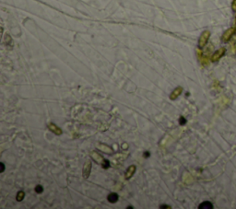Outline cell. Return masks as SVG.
<instances>
[{"label":"cell","instance_id":"obj_1","mask_svg":"<svg viewBox=\"0 0 236 209\" xmlns=\"http://www.w3.org/2000/svg\"><path fill=\"white\" fill-rule=\"evenodd\" d=\"M209 37H210V32L209 31H204L201 33L199 40H198V47L200 49L206 46V44L207 43V42L209 40Z\"/></svg>","mask_w":236,"mask_h":209},{"label":"cell","instance_id":"obj_2","mask_svg":"<svg viewBox=\"0 0 236 209\" xmlns=\"http://www.w3.org/2000/svg\"><path fill=\"white\" fill-rule=\"evenodd\" d=\"M225 53H226V49H225L224 47L220 48L219 50H217L215 53L212 55V56H211V61H212V62H218V61L225 55Z\"/></svg>","mask_w":236,"mask_h":209},{"label":"cell","instance_id":"obj_3","mask_svg":"<svg viewBox=\"0 0 236 209\" xmlns=\"http://www.w3.org/2000/svg\"><path fill=\"white\" fill-rule=\"evenodd\" d=\"M91 168H92V165H91V160H87L83 166V169H82V175L84 177V179H88L91 175Z\"/></svg>","mask_w":236,"mask_h":209},{"label":"cell","instance_id":"obj_4","mask_svg":"<svg viewBox=\"0 0 236 209\" xmlns=\"http://www.w3.org/2000/svg\"><path fill=\"white\" fill-rule=\"evenodd\" d=\"M235 32H236V28H230V29H228L223 33V35H222V41L224 42H228L231 39V37L235 34Z\"/></svg>","mask_w":236,"mask_h":209},{"label":"cell","instance_id":"obj_5","mask_svg":"<svg viewBox=\"0 0 236 209\" xmlns=\"http://www.w3.org/2000/svg\"><path fill=\"white\" fill-rule=\"evenodd\" d=\"M48 129L50 130L52 133H54V134L56 135V136H60V135H62V133H63V132H62V129L59 128L56 124H55V123H48Z\"/></svg>","mask_w":236,"mask_h":209},{"label":"cell","instance_id":"obj_6","mask_svg":"<svg viewBox=\"0 0 236 209\" xmlns=\"http://www.w3.org/2000/svg\"><path fill=\"white\" fill-rule=\"evenodd\" d=\"M136 172V166L135 165H131L127 168V170L125 172V180H130L131 178L133 177V175Z\"/></svg>","mask_w":236,"mask_h":209},{"label":"cell","instance_id":"obj_7","mask_svg":"<svg viewBox=\"0 0 236 209\" xmlns=\"http://www.w3.org/2000/svg\"><path fill=\"white\" fill-rule=\"evenodd\" d=\"M183 92V88L182 87H177L173 89V91L170 94V99L172 100H174L176 99Z\"/></svg>","mask_w":236,"mask_h":209},{"label":"cell","instance_id":"obj_8","mask_svg":"<svg viewBox=\"0 0 236 209\" xmlns=\"http://www.w3.org/2000/svg\"><path fill=\"white\" fill-rule=\"evenodd\" d=\"M91 157L94 160V161H95L96 163H98V164H100V165H101V164L103 163V161H104V159L102 158V157H101L100 154H98L97 152L92 151V152L91 153Z\"/></svg>","mask_w":236,"mask_h":209},{"label":"cell","instance_id":"obj_9","mask_svg":"<svg viewBox=\"0 0 236 209\" xmlns=\"http://www.w3.org/2000/svg\"><path fill=\"white\" fill-rule=\"evenodd\" d=\"M107 199H108V201H109L111 204H115V203L118 202L119 196H118V194H117L116 193H111V194L108 195Z\"/></svg>","mask_w":236,"mask_h":209},{"label":"cell","instance_id":"obj_10","mask_svg":"<svg viewBox=\"0 0 236 209\" xmlns=\"http://www.w3.org/2000/svg\"><path fill=\"white\" fill-rule=\"evenodd\" d=\"M99 148H100L101 151H103L104 153H106V154H111V153H112V148L106 146V145L100 144V145H99Z\"/></svg>","mask_w":236,"mask_h":209},{"label":"cell","instance_id":"obj_11","mask_svg":"<svg viewBox=\"0 0 236 209\" xmlns=\"http://www.w3.org/2000/svg\"><path fill=\"white\" fill-rule=\"evenodd\" d=\"M198 208L199 209H206V208L211 209V208H213V205H212V204L210 202H203L202 204H200Z\"/></svg>","mask_w":236,"mask_h":209},{"label":"cell","instance_id":"obj_12","mask_svg":"<svg viewBox=\"0 0 236 209\" xmlns=\"http://www.w3.org/2000/svg\"><path fill=\"white\" fill-rule=\"evenodd\" d=\"M24 197H25V193H24L23 191H19V192H18V194H17L16 200H17L18 202H21V201L24 199Z\"/></svg>","mask_w":236,"mask_h":209},{"label":"cell","instance_id":"obj_13","mask_svg":"<svg viewBox=\"0 0 236 209\" xmlns=\"http://www.w3.org/2000/svg\"><path fill=\"white\" fill-rule=\"evenodd\" d=\"M101 166H102L103 169H108V168H110V166H111V162H110L109 160H107L104 159V161H103V163L101 164Z\"/></svg>","mask_w":236,"mask_h":209},{"label":"cell","instance_id":"obj_14","mask_svg":"<svg viewBox=\"0 0 236 209\" xmlns=\"http://www.w3.org/2000/svg\"><path fill=\"white\" fill-rule=\"evenodd\" d=\"M35 192H36L37 194H42V193L43 192V187L42 185H37V186L35 187Z\"/></svg>","mask_w":236,"mask_h":209},{"label":"cell","instance_id":"obj_15","mask_svg":"<svg viewBox=\"0 0 236 209\" xmlns=\"http://www.w3.org/2000/svg\"><path fill=\"white\" fill-rule=\"evenodd\" d=\"M179 123H180V124L181 125H183V124H186V120L185 119V117H180V119H179Z\"/></svg>","mask_w":236,"mask_h":209},{"label":"cell","instance_id":"obj_16","mask_svg":"<svg viewBox=\"0 0 236 209\" xmlns=\"http://www.w3.org/2000/svg\"><path fill=\"white\" fill-rule=\"evenodd\" d=\"M231 9L236 12V0H232V3H231Z\"/></svg>","mask_w":236,"mask_h":209},{"label":"cell","instance_id":"obj_17","mask_svg":"<svg viewBox=\"0 0 236 209\" xmlns=\"http://www.w3.org/2000/svg\"><path fill=\"white\" fill-rule=\"evenodd\" d=\"M160 208L161 209H169V208H171V206L170 205H166V204H162L160 206Z\"/></svg>","mask_w":236,"mask_h":209},{"label":"cell","instance_id":"obj_18","mask_svg":"<svg viewBox=\"0 0 236 209\" xmlns=\"http://www.w3.org/2000/svg\"><path fill=\"white\" fill-rule=\"evenodd\" d=\"M0 166H1V170H0V172H4V170H5V165H4V163L3 162H1L0 163Z\"/></svg>","mask_w":236,"mask_h":209},{"label":"cell","instance_id":"obj_19","mask_svg":"<svg viewBox=\"0 0 236 209\" xmlns=\"http://www.w3.org/2000/svg\"><path fill=\"white\" fill-rule=\"evenodd\" d=\"M122 148H123V149H127V148H128V145H127L126 143H124V144L122 145Z\"/></svg>","mask_w":236,"mask_h":209},{"label":"cell","instance_id":"obj_20","mask_svg":"<svg viewBox=\"0 0 236 209\" xmlns=\"http://www.w3.org/2000/svg\"><path fill=\"white\" fill-rule=\"evenodd\" d=\"M148 157H149V152H145V154H144V158H148Z\"/></svg>","mask_w":236,"mask_h":209},{"label":"cell","instance_id":"obj_21","mask_svg":"<svg viewBox=\"0 0 236 209\" xmlns=\"http://www.w3.org/2000/svg\"><path fill=\"white\" fill-rule=\"evenodd\" d=\"M127 208H128V209H132V208H133V206H127Z\"/></svg>","mask_w":236,"mask_h":209},{"label":"cell","instance_id":"obj_22","mask_svg":"<svg viewBox=\"0 0 236 209\" xmlns=\"http://www.w3.org/2000/svg\"><path fill=\"white\" fill-rule=\"evenodd\" d=\"M235 21H236V17H235Z\"/></svg>","mask_w":236,"mask_h":209}]
</instances>
